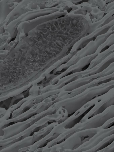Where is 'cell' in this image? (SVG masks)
<instances>
[{"label": "cell", "instance_id": "1", "mask_svg": "<svg viewBox=\"0 0 114 152\" xmlns=\"http://www.w3.org/2000/svg\"><path fill=\"white\" fill-rule=\"evenodd\" d=\"M114 87V80L99 86L87 88L75 96L55 102L48 108L54 113L60 107L65 109L68 115L72 114L87 102L98 97Z\"/></svg>", "mask_w": 114, "mask_h": 152}, {"label": "cell", "instance_id": "2", "mask_svg": "<svg viewBox=\"0 0 114 152\" xmlns=\"http://www.w3.org/2000/svg\"><path fill=\"white\" fill-rule=\"evenodd\" d=\"M59 118V115L56 113L47 115L18 134L7 139L0 140V147L10 145L14 142L21 140L26 137L32 136L35 132L38 131L48 126L49 125L48 122L57 121Z\"/></svg>", "mask_w": 114, "mask_h": 152}, {"label": "cell", "instance_id": "3", "mask_svg": "<svg viewBox=\"0 0 114 152\" xmlns=\"http://www.w3.org/2000/svg\"><path fill=\"white\" fill-rule=\"evenodd\" d=\"M109 35L107 33L99 36L94 40L90 42L85 47L75 53L66 63L61 65L58 68L54 70L53 74H61L62 73V70H64V71H65L80 59L95 53L99 47L104 42Z\"/></svg>", "mask_w": 114, "mask_h": 152}, {"label": "cell", "instance_id": "4", "mask_svg": "<svg viewBox=\"0 0 114 152\" xmlns=\"http://www.w3.org/2000/svg\"><path fill=\"white\" fill-rule=\"evenodd\" d=\"M102 129L100 127L80 131L72 134L63 142L49 148L51 150L58 149L70 150L76 149L85 142L88 141Z\"/></svg>", "mask_w": 114, "mask_h": 152}, {"label": "cell", "instance_id": "5", "mask_svg": "<svg viewBox=\"0 0 114 152\" xmlns=\"http://www.w3.org/2000/svg\"><path fill=\"white\" fill-rule=\"evenodd\" d=\"M55 102V99L53 96L48 97L41 102L34 104L28 110L22 113L16 117L8 119L0 123V131L7 127V125L11 123H15L24 121L29 118L32 115L39 113L46 110L50 107V105L51 106Z\"/></svg>", "mask_w": 114, "mask_h": 152}, {"label": "cell", "instance_id": "6", "mask_svg": "<svg viewBox=\"0 0 114 152\" xmlns=\"http://www.w3.org/2000/svg\"><path fill=\"white\" fill-rule=\"evenodd\" d=\"M48 115L47 109L32 116L27 120L18 122L4 128L0 131V140L8 138L25 130L37 121Z\"/></svg>", "mask_w": 114, "mask_h": 152}, {"label": "cell", "instance_id": "7", "mask_svg": "<svg viewBox=\"0 0 114 152\" xmlns=\"http://www.w3.org/2000/svg\"><path fill=\"white\" fill-rule=\"evenodd\" d=\"M95 103L94 99L90 101L68 117L64 121L55 126V129L61 134L72 128L80 122L85 115L93 107Z\"/></svg>", "mask_w": 114, "mask_h": 152}, {"label": "cell", "instance_id": "8", "mask_svg": "<svg viewBox=\"0 0 114 152\" xmlns=\"http://www.w3.org/2000/svg\"><path fill=\"white\" fill-rule=\"evenodd\" d=\"M94 99L95 103L94 106L80 122H83L91 117L102 113L109 107L114 105V87Z\"/></svg>", "mask_w": 114, "mask_h": 152}, {"label": "cell", "instance_id": "9", "mask_svg": "<svg viewBox=\"0 0 114 152\" xmlns=\"http://www.w3.org/2000/svg\"><path fill=\"white\" fill-rule=\"evenodd\" d=\"M113 117L114 105H112L102 113L91 117L85 121L77 123L78 131L100 127L107 121Z\"/></svg>", "mask_w": 114, "mask_h": 152}, {"label": "cell", "instance_id": "10", "mask_svg": "<svg viewBox=\"0 0 114 152\" xmlns=\"http://www.w3.org/2000/svg\"><path fill=\"white\" fill-rule=\"evenodd\" d=\"M98 54L96 52L94 54L80 59L76 63L70 66L64 72L53 78L49 83V84H56L60 79L63 77L86 69L92 61Z\"/></svg>", "mask_w": 114, "mask_h": 152}, {"label": "cell", "instance_id": "11", "mask_svg": "<svg viewBox=\"0 0 114 152\" xmlns=\"http://www.w3.org/2000/svg\"><path fill=\"white\" fill-rule=\"evenodd\" d=\"M114 25V20L109 23L96 29L89 34L82 37L72 46L70 53L74 54L85 47L90 42L94 40L99 36L107 33L109 29Z\"/></svg>", "mask_w": 114, "mask_h": 152}, {"label": "cell", "instance_id": "12", "mask_svg": "<svg viewBox=\"0 0 114 152\" xmlns=\"http://www.w3.org/2000/svg\"><path fill=\"white\" fill-rule=\"evenodd\" d=\"M63 91L64 90L61 88L57 89L48 91L38 95L36 94L31 95V98L24 102L19 108L16 109L15 112L17 114L21 113L24 109L28 108H30L34 104L41 102L48 97L58 94Z\"/></svg>", "mask_w": 114, "mask_h": 152}, {"label": "cell", "instance_id": "13", "mask_svg": "<svg viewBox=\"0 0 114 152\" xmlns=\"http://www.w3.org/2000/svg\"><path fill=\"white\" fill-rule=\"evenodd\" d=\"M33 137L32 136L28 137L10 145L1 147L0 152H18L20 149L31 145Z\"/></svg>", "mask_w": 114, "mask_h": 152}, {"label": "cell", "instance_id": "14", "mask_svg": "<svg viewBox=\"0 0 114 152\" xmlns=\"http://www.w3.org/2000/svg\"><path fill=\"white\" fill-rule=\"evenodd\" d=\"M113 80H114V72L108 75L96 78L90 83L75 89L72 91L76 95L88 88L97 86Z\"/></svg>", "mask_w": 114, "mask_h": 152}, {"label": "cell", "instance_id": "15", "mask_svg": "<svg viewBox=\"0 0 114 152\" xmlns=\"http://www.w3.org/2000/svg\"><path fill=\"white\" fill-rule=\"evenodd\" d=\"M74 54L70 53L69 54L61 58L58 60L48 68L46 70L37 78L38 81L39 82L44 79L53 70L58 68L61 65L66 63L69 61Z\"/></svg>", "mask_w": 114, "mask_h": 152}, {"label": "cell", "instance_id": "16", "mask_svg": "<svg viewBox=\"0 0 114 152\" xmlns=\"http://www.w3.org/2000/svg\"><path fill=\"white\" fill-rule=\"evenodd\" d=\"M78 127L77 124L72 128L61 134L57 138L49 142L45 146L49 148L63 142L72 134L78 132Z\"/></svg>", "mask_w": 114, "mask_h": 152}, {"label": "cell", "instance_id": "17", "mask_svg": "<svg viewBox=\"0 0 114 152\" xmlns=\"http://www.w3.org/2000/svg\"><path fill=\"white\" fill-rule=\"evenodd\" d=\"M58 124V123L53 122L39 131L35 132L32 135L33 137L32 140V145L47 135L54 127Z\"/></svg>", "mask_w": 114, "mask_h": 152}, {"label": "cell", "instance_id": "18", "mask_svg": "<svg viewBox=\"0 0 114 152\" xmlns=\"http://www.w3.org/2000/svg\"><path fill=\"white\" fill-rule=\"evenodd\" d=\"M114 52V44L105 50L99 53L97 56L92 61L86 70H88L93 68L109 55Z\"/></svg>", "mask_w": 114, "mask_h": 152}, {"label": "cell", "instance_id": "19", "mask_svg": "<svg viewBox=\"0 0 114 152\" xmlns=\"http://www.w3.org/2000/svg\"><path fill=\"white\" fill-rule=\"evenodd\" d=\"M114 20V9L110 11L100 20L91 24V29L93 31H94L96 28L109 23Z\"/></svg>", "mask_w": 114, "mask_h": 152}, {"label": "cell", "instance_id": "20", "mask_svg": "<svg viewBox=\"0 0 114 152\" xmlns=\"http://www.w3.org/2000/svg\"><path fill=\"white\" fill-rule=\"evenodd\" d=\"M114 140V134L105 138L94 147L81 152H96L110 145Z\"/></svg>", "mask_w": 114, "mask_h": 152}, {"label": "cell", "instance_id": "21", "mask_svg": "<svg viewBox=\"0 0 114 152\" xmlns=\"http://www.w3.org/2000/svg\"><path fill=\"white\" fill-rule=\"evenodd\" d=\"M31 96V95H29L28 97L22 99L17 104L10 106L6 110L4 115L0 118V123L8 120L10 117L12 112L19 108L24 102L30 99Z\"/></svg>", "mask_w": 114, "mask_h": 152}, {"label": "cell", "instance_id": "22", "mask_svg": "<svg viewBox=\"0 0 114 152\" xmlns=\"http://www.w3.org/2000/svg\"><path fill=\"white\" fill-rule=\"evenodd\" d=\"M87 1L83 2L77 5V9L70 13L81 15L84 16L88 14L90 15L92 10L93 7Z\"/></svg>", "mask_w": 114, "mask_h": 152}, {"label": "cell", "instance_id": "23", "mask_svg": "<svg viewBox=\"0 0 114 152\" xmlns=\"http://www.w3.org/2000/svg\"><path fill=\"white\" fill-rule=\"evenodd\" d=\"M32 86L31 82L22 87L12 91L9 92L5 95L0 97V102L4 101L12 97H14L20 94L23 91L27 90L30 87Z\"/></svg>", "mask_w": 114, "mask_h": 152}, {"label": "cell", "instance_id": "24", "mask_svg": "<svg viewBox=\"0 0 114 152\" xmlns=\"http://www.w3.org/2000/svg\"><path fill=\"white\" fill-rule=\"evenodd\" d=\"M114 44V33L109 35L106 40L98 48L96 53L98 54L105 50ZM95 52V53H96Z\"/></svg>", "mask_w": 114, "mask_h": 152}, {"label": "cell", "instance_id": "25", "mask_svg": "<svg viewBox=\"0 0 114 152\" xmlns=\"http://www.w3.org/2000/svg\"><path fill=\"white\" fill-rule=\"evenodd\" d=\"M113 9H114V0L107 4L104 11H101L99 15L95 20V22L100 20L105 15Z\"/></svg>", "mask_w": 114, "mask_h": 152}, {"label": "cell", "instance_id": "26", "mask_svg": "<svg viewBox=\"0 0 114 152\" xmlns=\"http://www.w3.org/2000/svg\"><path fill=\"white\" fill-rule=\"evenodd\" d=\"M96 152H114V140L107 147Z\"/></svg>", "mask_w": 114, "mask_h": 152}, {"label": "cell", "instance_id": "27", "mask_svg": "<svg viewBox=\"0 0 114 152\" xmlns=\"http://www.w3.org/2000/svg\"><path fill=\"white\" fill-rule=\"evenodd\" d=\"M114 125V117L107 121L101 127L103 129L108 128Z\"/></svg>", "mask_w": 114, "mask_h": 152}, {"label": "cell", "instance_id": "28", "mask_svg": "<svg viewBox=\"0 0 114 152\" xmlns=\"http://www.w3.org/2000/svg\"><path fill=\"white\" fill-rule=\"evenodd\" d=\"M107 33L109 35L114 33V25L110 28Z\"/></svg>", "mask_w": 114, "mask_h": 152}, {"label": "cell", "instance_id": "29", "mask_svg": "<svg viewBox=\"0 0 114 152\" xmlns=\"http://www.w3.org/2000/svg\"><path fill=\"white\" fill-rule=\"evenodd\" d=\"M6 110L3 107H0V116L1 115H2V116L4 115L6 113Z\"/></svg>", "mask_w": 114, "mask_h": 152}]
</instances>
